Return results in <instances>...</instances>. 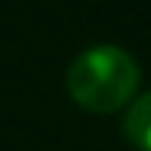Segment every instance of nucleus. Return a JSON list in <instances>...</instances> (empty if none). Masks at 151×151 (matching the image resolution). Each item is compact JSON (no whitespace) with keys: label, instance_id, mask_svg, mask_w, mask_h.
Listing matches in <instances>:
<instances>
[{"label":"nucleus","instance_id":"obj_1","mask_svg":"<svg viewBox=\"0 0 151 151\" xmlns=\"http://www.w3.org/2000/svg\"><path fill=\"white\" fill-rule=\"evenodd\" d=\"M139 62L117 43H96L68 65L65 83L77 105L90 111H117L136 96Z\"/></svg>","mask_w":151,"mask_h":151},{"label":"nucleus","instance_id":"obj_2","mask_svg":"<svg viewBox=\"0 0 151 151\" xmlns=\"http://www.w3.org/2000/svg\"><path fill=\"white\" fill-rule=\"evenodd\" d=\"M123 133L139 151H151V90L129 102V111L123 117Z\"/></svg>","mask_w":151,"mask_h":151}]
</instances>
